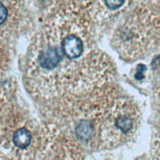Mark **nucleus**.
Returning <instances> with one entry per match:
<instances>
[{
    "instance_id": "nucleus-5",
    "label": "nucleus",
    "mask_w": 160,
    "mask_h": 160,
    "mask_svg": "<svg viewBox=\"0 0 160 160\" xmlns=\"http://www.w3.org/2000/svg\"><path fill=\"white\" fill-rule=\"evenodd\" d=\"M138 0H79L94 23H104L124 13Z\"/></svg>"
},
{
    "instance_id": "nucleus-6",
    "label": "nucleus",
    "mask_w": 160,
    "mask_h": 160,
    "mask_svg": "<svg viewBox=\"0 0 160 160\" xmlns=\"http://www.w3.org/2000/svg\"><path fill=\"white\" fill-rule=\"evenodd\" d=\"M24 0H1V35L7 38L18 29L22 19Z\"/></svg>"
},
{
    "instance_id": "nucleus-3",
    "label": "nucleus",
    "mask_w": 160,
    "mask_h": 160,
    "mask_svg": "<svg viewBox=\"0 0 160 160\" xmlns=\"http://www.w3.org/2000/svg\"><path fill=\"white\" fill-rule=\"evenodd\" d=\"M1 151L12 159L39 158L43 128L38 129L23 111L6 100L1 103Z\"/></svg>"
},
{
    "instance_id": "nucleus-2",
    "label": "nucleus",
    "mask_w": 160,
    "mask_h": 160,
    "mask_svg": "<svg viewBox=\"0 0 160 160\" xmlns=\"http://www.w3.org/2000/svg\"><path fill=\"white\" fill-rule=\"evenodd\" d=\"M112 44L128 59L160 46V4L155 0H138L114 31Z\"/></svg>"
},
{
    "instance_id": "nucleus-7",
    "label": "nucleus",
    "mask_w": 160,
    "mask_h": 160,
    "mask_svg": "<svg viewBox=\"0 0 160 160\" xmlns=\"http://www.w3.org/2000/svg\"><path fill=\"white\" fill-rule=\"evenodd\" d=\"M41 8L44 14H47L52 11L67 0H39Z\"/></svg>"
},
{
    "instance_id": "nucleus-1",
    "label": "nucleus",
    "mask_w": 160,
    "mask_h": 160,
    "mask_svg": "<svg viewBox=\"0 0 160 160\" xmlns=\"http://www.w3.org/2000/svg\"><path fill=\"white\" fill-rule=\"evenodd\" d=\"M44 16L26 59L25 81L30 92L56 100L108 84L114 64L95 46L94 22L79 0H67Z\"/></svg>"
},
{
    "instance_id": "nucleus-4",
    "label": "nucleus",
    "mask_w": 160,
    "mask_h": 160,
    "mask_svg": "<svg viewBox=\"0 0 160 160\" xmlns=\"http://www.w3.org/2000/svg\"><path fill=\"white\" fill-rule=\"evenodd\" d=\"M139 114L135 103L118 95L110 104L102 124L100 149L118 148L129 141L136 132Z\"/></svg>"
}]
</instances>
